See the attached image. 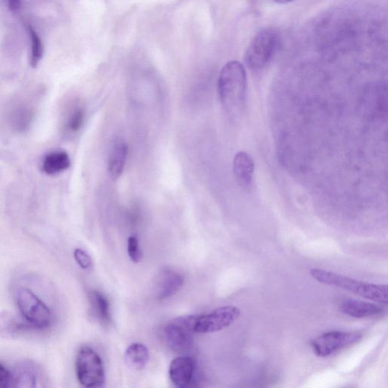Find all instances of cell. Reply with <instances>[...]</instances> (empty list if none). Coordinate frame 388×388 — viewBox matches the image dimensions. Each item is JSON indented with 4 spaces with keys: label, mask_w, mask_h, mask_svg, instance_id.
Returning a JSON list of instances; mask_svg holds the SVG:
<instances>
[{
    "label": "cell",
    "mask_w": 388,
    "mask_h": 388,
    "mask_svg": "<svg viewBox=\"0 0 388 388\" xmlns=\"http://www.w3.org/2000/svg\"><path fill=\"white\" fill-rule=\"evenodd\" d=\"M362 337L359 333L335 330L316 338L311 342V347L317 357H327L338 350L357 344Z\"/></svg>",
    "instance_id": "8"
},
{
    "label": "cell",
    "mask_w": 388,
    "mask_h": 388,
    "mask_svg": "<svg viewBox=\"0 0 388 388\" xmlns=\"http://www.w3.org/2000/svg\"><path fill=\"white\" fill-rule=\"evenodd\" d=\"M2 3L11 13H18L21 8V0H2Z\"/></svg>",
    "instance_id": "25"
},
{
    "label": "cell",
    "mask_w": 388,
    "mask_h": 388,
    "mask_svg": "<svg viewBox=\"0 0 388 388\" xmlns=\"http://www.w3.org/2000/svg\"><path fill=\"white\" fill-rule=\"evenodd\" d=\"M11 372L6 367L5 365L0 362V388L11 387Z\"/></svg>",
    "instance_id": "24"
},
{
    "label": "cell",
    "mask_w": 388,
    "mask_h": 388,
    "mask_svg": "<svg viewBox=\"0 0 388 388\" xmlns=\"http://www.w3.org/2000/svg\"><path fill=\"white\" fill-rule=\"evenodd\" d=\"M241 315V310L235 306H225L213 311L196 316L194 322L195 333L207 334L220 332L232 325Z\"/></svg>",
    "instance_id": "7"
},
{
    "label": "cell",
    "mask_w": 388,
    "mask_h": 388,
    "mask_svg": "<svg viewBox=\"0 0 388 388\" xmlns=\"http://www.w3.org/2000/svg\"><path fill=\"white\" fill-rule=\"evenodd\" d=\"M196 316H185L174 319L163 329L164 340L167 346L174 352H189L193 346L194 322Z\"/></svg>",
    "instance_id": "6"
},
{
    "label": "cell",
    "mask_w": 388,
    "mask_h": 388,
    "mask_svg": "<svg viewBox=\"0 0 388 388\" xmlns=\"http://www.w3.org/2000/svg\"><path fill=\"white\" fill-rule=\"evenodd\" d=\"M184 278L179 273L166 269L158 277L156 293L158 300H166L176 294L183 286Z\"/></svg>",
    "instance_id": "12"
},
{
    "label": "cell",
    "mask_w": 388,
    "mask_h": 388,
    "mask_svg": "<svg viewBox=\"0 0 388 388\" xmlns=\"http://www.w3.org/2000/svg\"><path fill=\"white\" fill-rule=\"evenodd\" d=\"M280 36L274 28L260 31L249 45L244 60L251 70H260L271 60L279 48Z\"/></svg>",
    "instance_id": "4"
},
{
    "label": "cell",
    "mask_w": 388,
    "mask_h": 388,
    "mask_svg": "<svg viewBox=\"0 0 388 388\" xmlns=\"http://www.w3.org/2000/svg\"><path fill=\"white\" fill-rule=\"evenodd\" d=\"M34 119V111L26 102H19L11 109L9 123L11 129L18 134H24L30 129Z\"/></svg>",
    "instance_id": "13"
},
{
    "label": "cell",
    "mask_w": 388,
    "mask_h": 388,
    "mask_svg": "<svg viewBox=\"0 0 388 388\" xmlns=\"http://www.w3.org/2000/svg\"><path fill=\"white\" fill-rule=\"evenodd\" d=\"M274 1L280 4H286L293 1V0H274Z\"/></svg>",
    "instance_id": "26"
},
{
    "label": "cell",
    "mask_w": 388,
    "mask_h": 388,
    "mask_svg": "<svg viewBox=\"0 0 388 388\" xmlns=\"http://www.w3.org/2000/svg\"><path fill=\"white\" fill-rule=\"evenodd\" d=\"M27 31L31 43L30 65L33 68H36L43 58V45L38 33L31 25L27 26Z\"/></svg>",
    "instance_id": "21"
},
{
    "label": "cell",
    "mask_w": 388,
    "mask_h": 388,
    "mask_svg": "<svg viewBox=\"0 0 388 388\" xmlns=\"http://www.w3.org/2000/svg\"><path fill=\"white\" fill-rule=\"evenodd\" d=\"M128 151L127 144L123 141H118L112 146L108 162L109 173L112 178L118 179L122 176Z\"/></svg>",
    "instance_id": "16"
},
{
    "label": "cell",
    "mask_w": 388,
    "mask_h": 388,
    "mask_svg": "<svg viewBox=\"0 0 388 388\" xmlns=\"http://www.w3.org/2000/svg\"><path fill=\"white\" fill-rule=\"evenodd\" d=\"M128 253L131 260L135 264L141 259V252L138 237L131 236L128 239Z\"/></svg>",
    "instance_id": "22"
},
{
    "label": "cell",
    "mask_w": 388,
    "mask_h": 388,
    "mask_svg": "<svg viewBox=\"0 0 388 388\" xmlns=\"http://www.w3.org/2000/svg\"><path fill=\"white\" fill-rule=\"evenodd\" d=\"M196 362L189 357H180L171 362L168 374L171 382L179 388L188 387L196 371Z\"/></svg>",
    "instance_id": "9"
},
{
    "label": "cell",
    "mask_w": 388,
    "mask_h": 388,
    "mask_svg": "<svg viewBox=\"0 0 388 388\" xmlns=\"http://www.w3.org/2000/svg\"><path fill=\"white\" fill-rule=\"evenodd\" d=\"M15 298L21 316L31 328L42 330L50 326L52 312L36 293L21 288L16 291Z\"/></svg>",
    "instance_id": "3"
},
{
    "label": "cell",
    "mask_w": 388,
    "mask_h": 388,
    "mask_svg": "<svg viewBox=\"0 0 388 388\" xmlns=\"http://www.w3.org/2000/svg\"><path fill=\"white\" fill-rule=\"evenodd\" d=\"M218 88L225 112L232 117L239 116L247 101V78L244 66L237 61L227 63L220 72Z\"/></svg>",
    "instance_id": "1"
},
{
    "label": "cell",
    "mask_w": 388,
    "mask_h": 388,
    "mask_svg": "<svg viewBox=\"0 0 388 388\" xmlns=\"http://www.w3.org/2000/svg\"><path fill=\"white\" fill-rule=\"evenodd\" d=\"M254 161L246 152L237 153L233 161V172L239 185L248 189L253 184L254 174Z\"/></svg>",
    "instance_id": "11"
},
{
    "label": "cell",
    "mask_w": 388,
    "mask_h": 388,
    "mask_svg": "<svg viewBox=\"0 0 388 388\" xmlns=\"http://www.w3.org/2000/svg\"><path fill=\"white\" fill-rule=\"evenodd\" d=\"M340 311L351 317L367 318L377 316L383 312L378 305L355 299H346L342 301Z\"/></svg>",
    "instance_id": "14"
},
{
    "label": "cell",
    "mask_w": 388,
    "mask_h": 388,
    "mask_svg": "<svg viewBox=\"0 0 388 388\" xmlns=\"http://www.w3.org/2000/svg\"><path fill=\"white\" fill-rule=\"evenodd\" d=\"M85 118V110L82 107L77 106L67 114L64 122L65 131L75 134L82 129Z\"/></svg>",
    "instance_id": "20"
},
{
    "label": "cell",
    "mask_w": 388,
    "mask_h": 388,
    "mask_svg": "<svg viewBox=\"0 0 388 388\" xmlns=\"http://www.w3.org/2000/svg\"><path fill=\"white\" fill-rule=\"evenodd\" d=\"M149 359V350L144 345L141 343L132 344L125 351V362L131 369L134 370L144 369Z\"/></svg>",
    "instance_id": "17"
},
{
    "label": "cell",
    "mask_w": 388,
    "mask_h": 388,
    "mask_svg": "<svg viewBox=\"0 0 388 388\" xmlns=\"http://www.w3.org/2000/svg\"><path fill=\"white\" fill-rule=\"evenodd\" d=\"M75 371L80 384L86 387H99L105 384L104 362L98 353L90 347L79 350L75 360Z\"/></svg>",
    "instance_id": "5"
},
{
    "label": "cell",
    "mask_w": 388,
    "mask_h": 388,
    "mask_svg": "<svg viewBox=\"0 0 388 388\" xmlns=\"http://www.w3.org/2000/svg\"><path fill=\"white\" fill-rule=\"evenodd\" d=\"M74 257L77 264L83 269H87L92 266V259L82 249H76L74 252Z\"/></svg>",
    "instance_id": "23"
},
{
    "label": "cell",
    "mask_w": 388,
    "mask_h": 388,
    "mask_svg": "<svg viewBox=\"0 0 388 388\" xmlns=\"http://www.w3.org/2000/svg\"><path fill=\"white\" fill-rule=\"evenodd\" d=\"M31 327L27 323L19 321L16 317L9 313L0 316V335L5 337H14L19 335L22 330Z\"/></svg>",
    "instance_id": "19"
},
{
    "label": "cell",
    "mask_w": 388,
    "mask_h": 388,
    "mask_svg": "<svg viewBox=\"0 0 388 388\" xmlns=\"http://www.w3.org/2000/svg\"><path fill=\"white\" fill-rule=\"evenodd\" d=\"M11 387L31 388L38 387L41 376L40 371L30 362H22L16 365L11 372Z\"/></svg>",
    "instance_id": "10"
},
{
    "label": "cell",
    "mask_w": 388,
    "mask_h": 388,
    "mask_svg": "<svg viewBox=\"0 0 388 388\" xmlns=\"http://www.w3.org/2000/svg\"><path fill=\"white\" fill-rule=\"evenodd\" d=\"M71 166V158L64 151H53L43 159L42 169L45 174L55 176L65 172Z\"/></svg>",
    "instance_id": "15"
},
{
    "label": "cell",
    "mask_w": 388,
    "mask_h": 388,
    "mask_svg": "<svg viewBox=\"0 0 388 388\" xmlns=\"http://www.w3.org/2000/svg\"><path fill=\"white\" fill-rule=\"evenodd\" d=\"M310 273L319 283L347 290L374 302L387 303L388 291L386 284L361 281L321 269H312Z\"/></svg>",
    "instance_id": "2"
},
{
    "label": "cell",
    "mask_w": 388,
    "mask_h": 388,
    "mask_svg": "<svg viewBox=\"0 0 388 388\" xmlns=\"http://www.w3.org/2000/svg\"><path fill=\"white\" fill-rule=\"evenodd\" d=\"M90 302L92 310L99 323L104 325L111 323L110 305L107 296L97 291H91L89 294Z\"/></svg>",
    "instance_id": "18"
}]
</instances>
